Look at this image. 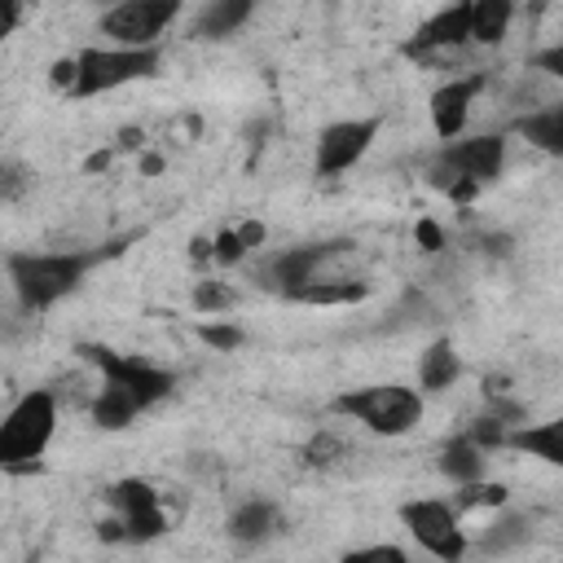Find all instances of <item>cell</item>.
Here are the masks:
<instances>
[{
    "label": "cell",
    "instance_id": "cell-8",
    "mask_svg": "<svg viewBox=\"0 0 563 563\" xmlns=\"http://www.w3.org/2000/svg\"><path fill=\"white\" fill-rule=\"evenodd\" d=\"M79 356L101 374V383H114V387L132 391L145 409L176 396V374L136 356V352H119V347H106V343H79Z\"/></svg>",
    "mask_w": 563,
    "mask_h": 563
},
{
    "label": "cell",
    "instance_id": "cell-34",
    "mask_svg": "<svg viewBox=\"0 0 563 563\" xmlns=\"http://www.w3.org/2000/svg\"><path fill=\"white\" fill-rule=\"evenodd\" d=\"M189 260H194V264H216V255H211V238H194V242H189Z\"/></svg>",
    "mask_w": 563,
    "mask_h": 563
},
{
    "label": "cell",
    "instance_id": "cell-29",
    "mask_svg": "<svg viewBox=\"0 0 563 563\" xmlns=\"http://www.w3.org/2000/svg\"><path fill=\"white\" fill-rule=\"evenodd\" d=\"M334 563H413L400 545L391 541H374V545H356V550H343Z\"/></svg>",
    "mask_w": 563,
    "mask_h": 563
},
{
    "label": "cell",
    "instance_id": "cell-4",
    "mask_svg": "<svg viewBox=\"0 0 563 563\" xmlns=\"http://www.w3.org/2000/svg\"><path fill=\"white\" fill-rule=\"evenodd\" d=\"M106 506L114 510L110 519L97 523V537L101 541H114V545H141V541H158L172 532V510L163 501V493L150 484V479H114L106 488Z\"/></svg>",
    "mask_w": 563,
    "mask_h": 563
},
{
    "label": "cell",
    "instance_id": "cell-19",
    "mask_svg": "<svg viewBox=\"0 0 563 563\" xmlns=\"http://www.w3.org/2000/svg\"><path fill=\"white\" fill-rule=\"evenodd\" d=\"M510 132L519 141H528L532 150L550 154V158H563V101L545 106V110H528L510 123Z\"/></svg>",
    "mask_w": 563,
    "mask_h": 563
},
{
    "label": "cell",
    "instance_id": "cell-26",
    "mask_svg": "<svg viewBox=\"0 0 563 563\" xmlns=\"http://www.w3.org/2000/svg\"><path fill=\"white\" fill-rule=\"evenodd\" d=\"M299 457H303V466H317V471H330V466H339V462L347 457V440H343L339 431H330V427H321V431H312V435H308V444L299 449Z\"/></svg>",
    "mask_w": 563,
    "mask_h": 563
},
{
    "label": "cell",
    "instance_id": "cell-24",
    "mask_svg": "<svg viewBox=\"0 0 563 563\" xmlns=\"http://www.w3.org/2000/svg\"><path fill=\"white\" fill-rule=\"evenodd\" d=\"M189 303H194V312H198L202 321H207V317H224V312L238 308V290H233L229 282H220V277H198L194 290H189Z\"/></svg>",
    "mask_w": 563,
    "mask_h": 563
},
{
    "label": "cell",
    "instance_id": "cell-30",
    "mask_svg": "<svg viewBox=\"0 0 563 563\" xmlns=\"http://www.w3.org/2000/svg\"><path fill=\"white\" fill-rule=\"evenodd\" d=\"M211 255H216V264H220V268H233V264H242V260H246V246H242V238H238V229H233V224L211 233Z\"/></svg>",
    "mask_w": 563,
    "mask_h": 563
},
{
    "label": "cell",
    "instance_id": "cell-18",
    "mask_svg": "<svg viewBox=\"0 0 563 563\" xmlns=\"http://www.w3.org/2000/svg\"><path fill=\"white\" fill-rule=\"evenodd\" d=\"M435 466H440V475H444L453 488H466V484H475V479H488V453H484V449H475L462 431H457L453 440H444V444H440Z\"/></svg>",
    "mask_w": 563,
    "mask_h": 563
},
{
    "label": "cell",
    "instance_id": "cell-11",
    "mask_svg": "<svg viewBox=\"0 0 563 563\" xmlns=\"http://www.w3.org/2000/svg\"><path fill=\"white\" fill-rule=\"evenodd\" d=\"M378 132H383V114L325 123L317 132V158H312L317 176H343V172H352L369 154V145L378 141Z\"/></svg>",
    "mask_w": 563,
    "mask_h": 563
},
{
    "label": "cell",
    "instance_id": "cell-35",
    "mask_svg": "<svg viewBox=\"0 0 563 563\" xmlns=\"http://www.w3.org/2000/svg\"><path fill=\"white\" fill-rule=\"evenodd\" d=\"M18 189H22V172H18V163H4V198L13 202Z\"/></svg>",
    "mask_w": 563,
    "mask_h": 563
},
{
    "label": "cell",
    "instance_id": "cell-16",
    "mask_svg": "<svg viewBox=\"0 0 563 563\" xmlns=\"http://www.w3.org/2000/svg\"><path fill=\"white\" fill-rule=\"evenodd\" d=\"M457 378H462V356H457L453 339L427 343L422 356H418V391H422V396H440V391H449Z\"/></svg>",
    "mask_w": 563,
    "mask_h": 563
},
{
    "label": "cell",
    "instance_id": "cell-23",
    "mask_svg": "<svg viewBox=\"0 0 563 563\" xmlns=\"http://www.w3.org/2000/svg\"><path fill=\"white\" fill-rule=\"evenodd\" d=\"M528 537H532L528 515H497V519L479 532V550H484V554H506V550L523 545Z\"/></svg>",
    "mask_w": 563,
    "mask_h": 563
},
{
    "label": "cell",
    "instance_id": "cell-5",
    "mask_svg": "<svg viewBox=\"0 0 563 563\" xmlns=\"http://www.w3.org/2000/svg\"><path fill=\"white\" fill-rule=\"evenodd\" d=\"M57 435V391L31 387L13 400V409L0 422V466L4 471H31Z\"/></svg>",
    "mask_w": 563,
    "mask_h": 563
},
{
    "label": "cell",
    "instance_id": "cell-32",
    "mask_svg": "<svg viewBox=\"0 0 563 563\" xmlns=\"http://www.w3.org/2000/svg\"><path fill=\"white\" fill-rule=\"evenodd\" d=\"M413 242H418L427 255H435V251H444V229H440L435 220H418V224H413Z\"/></svg>",
    "mask_w": 563,
    "mask_h": 563
},
{
    "label": "cell",
    "instance_id": "cell-33",
    "mask_svg": "<svg viewBox=\"0 0 563 563\" xmlns=\"http://www.w3.org/2000/svg\"><path fill=\"white\" fill-rule=\"evenodd\" d=\"M233 229H238L246 255H255V251L264 246V238H268V224H264V220H242V224H233Z\"/></svg>",
    "mask_w": 563,
    "mask_h": 563
},
{
    "label": "cell",
    "instance_id": "cell-21",
    "mask_svg": "<svg viewBox=\"0 0 563 563\" xmlns=\"http://www.w3.org/2000/svg\"><path fill=\"white\" fill-rule=\"evenodd\" d=\"M374 286L365 277H317L312 286H303L290 303H308V308H352L361 299H369Z\"/></svg>",
    "mask_w": 563,
    "mask_h": 563
},
{
    "label": "cell",
    "instance_id": "cell-9",
    "mask_svg": "<svg viewBox=\"0 0 563 563\" xmlns=\"http://www.w3.org/2000/svg\"><path fill=\"white\" fill-rule=\"evenodd\" d=\"M343 251H352V242H347V238L282 246V251H273V255H264V260H260V268H255V286H260V290H268V295L295 299V295H299L303 286H312V282H317V273H321L334 255H343Z\"/></svg>",
    "mask_w": 563,
    "mask_h": 563
},
{
    "label": "cell",
    "instance_id": "cell-1",
    "mask_svg": "<svg viewBox=\"0 0 563 563\" xmlns=\"http://www.w3.org/2000/svg\"><path fill=\"white\" fill-rule=\"evenodd\" d=\"M106 255H110L106 246L101 251H9L4 268L18 303L26 312H48L66 295H75Z\"/></svg>",
    "mask_w": 563,
    "mask_h": 563
},
{
    "label": "cell",
    "instance_id": "cell-36",
    "mask_svg": "<svg viewBox=\"0 0 563 563\" xmlns=\"http://www.w3.org/2000/svg\"><path fill=\"white\" fill-rule=\"evenodd\" d=\"M119 150H145V132L123 128V132H119Z\"/></svg>",
    "mask_w": 563,
    "mask_h": 563
},
{
    "label": "cell",
    "instance_id": "cell-27",
    "mask_svg": "<svg viewBox=\"0 0 563 563\" xmlns=\"http://www.w3.org/2000/svg\"><path fill=\"white\" fill-rule=\"evenodd\" d=\"M510 431H515V427H506L501 418H493V413L484 409V413H475V418L466 422V431H462V435H466V440H471L475 449H484V453L493 457V453H501V449H506Z\"/></svg>",
    "mask_w": 563,
    "mask_h": 563
},
{
    "label": "cell",
    "instance_id": "cell-7",
    "mask_svg": "<svg viewBox=\"0 0 563 563\" xmlns=\"http://www.w3.org/2000/svg\"><path fill=\"white\" fill-rule=\"evenodd\" d=\"M400 528L409 532V541L440 559V563H462L471 554V537L462 528V515L453 501L444 497H413V501H400Z\"/></svg>",
    "mask_w": 563,
    "mask_h": 563
},
{
    "label": "cell",
    "instance_id": "cell-31",
    "mask_svg": "<svg viewBox=\"0 0 563 563\" xmlns=\"http://www.w3.org/2000/svg\"><path fill=\"white\" fill-rule=\"evenodd\" d=\"M528 66H532V70H541V75H550V79H563V40H554V44L537 48V53L528 57Z\"/></svg>",
    "mask_w": 563,
    "mask_h": 563
},
{
    "label": "cell",
    "instance_id": "cell-10",
    "mask_svg": "<svg viewBox=\"0 0 563 563\" xmlns=\"http://www.w3.org/2000/svg\"><path fill=\"white\" fill-rule=\"evenodd\" d=\"M180 18V0H119L97 18L106 44L119 48H158V35Z\"/></svg>",
    "mask_w": 563,
    "mask_h": 563
},
{
    "label": "cell",
    "instance_id": "cell-37",
    "mask_svg": "<svg viewBox=\"0 0 563 563\" xmlns=\"http://www.w3.org/2000/svg\"><path fill=\"white\" fill-rule=\"evenodd\" d=\"M110 163H114V154H110V150H97V154L88 158V172H101V167H110Z\"/></svg>",
    "mask_w": 563,
    "mask_h": 563
},
{
    "label": "cell",
    "instance_id": "cell-20",
    "mask_svg": "<svg viewBox=\"0 0 563 563\" xmlns=\"http://www.w3.org/2000/svg\"><path fill=\"white\" fill-rule=\"evenodd\" d=\"M251 13H255L251 0H211V4L198 9L189 35L194 40H229V35H238L251 22Z\"/></svg>",
    "mask_w": 563,
    "mask_h": 563
},
{
    "label": "cell",
    "instance_id": "cell-12",
    "mask_svg": "<svg viewBox=\"0 0 563 563\" xmlns=\"http://www.w3.org/2000/svg\"><path fill=\"white\" fill-rule=\"evenodd\" d=\"M471 44V0H457V4H444L435 9L427 22H418L405 40H400V53L409 62H427L435 53H449V48H466Z\"/></svg>",
    "mask_w": 563,
    "mask_h": 563
},
{
    "label": "cell",
    "instance_id": "cell-14",
    "mask_svg": "<svg viewBox=\"0 0 563 563\" xmlns=\"http://www.w3.org/2000/svg\"><path fill=\"white\" fill-rule=\"evenodd\" d=\"M282 528H286V515H282V506L268 501V497H251V501H242V506L229 515V523H224L229 541H233V545H246V550L273 541Z\"/></svg>",
    "mask_w": 563,
    "mask_h": 563
},
{
    "label": "cell",
    "instance_id": "cell-15",
    "mask_svg": "<svg viewBox=\"0 0 563 563\" xmlns=\"http://www.w3.org/2000/svg\"><path fill=\"white\" fill-rule=\"evenodd\" d=\"M506 449L519 453V457H532V462H541V466L563 471V413H554V418H545V422H523V427H515L510 440H506Z\"/></svg>",
    "mask_w": 563,
    "mask_h": 563
},
{
    "label": "cell",
    "instance_id": "cell-2",
    "mask_svg": "<svg viewBox=\"0 0 563 563\" xmlns=\"http://www.w3.org/2000/svg\"><path fill=\"white\" fill-rule=\"evenodd\" d=\"M501 172H506V136L501 132H475V136L444 141L431 154L427 185L440 189L449 202H471Z\"/></svg>",
    "mask_w": 563,
    "mask_h": 563
},
{
    "label": "cell",
    "instance_id": "cell-22",
    "mask_svg": "<svg viewBox=\"0 0 563 563\" xmlns=\"http://www.w3.org/2000/svg\"><path fill=\"white\" fill-rule=\"evenodd\" d=\"M515 4L510 0H471V44L497 48L510 35Z\"/></svg>",
    "mask_w": 563,
    "mask_h": 563
},
{
    "label": "cell",
    "instance_id": "cell-38",
    "mask_svg": "<svg viewBox=\"0 0 563 563\" xmlns=\"http://www.w3.org/2000/svg\"><path fill=\"white\" fill-rule=\"evenodd\" d=\"M158 167H163V158H158V154H145V158H141V172H150V176H154Z\"/></svg>",
    "mask_w": 563,
    "mask_h": 563
},
{
    "label": "cell",
    "instance_id": "cell-25",
    "mask_svg": "<svg viewBox=\"0 0 563 563\" xmlns=\"http://www.w3.org/2000/svg\"><path fill=\"white\" fill-rule=\"evenodd\" d=\"M453 506H457V515H466V510H506L510 506V484H501V479H475V484L457 488Z\"/></svg>",
    "mask_w": 563,
    "mask_h": 563
},
{
    "label": "cell",
    "instance_id": "cell-6",
    "mask_svg": "<svg viewBox=\"0 0 563 563\" xmlns=\"http://www.w3.org/2000/svg\"><path fill=\"white\" fill-rule=\"evenodd\" d=\"M79 62V79L70 88V97H106L114 88L154 79L163 66V48H119V44H88L75 53Z\"/></svg>",
    "mask_w": 563,
    "mask_h": 563
},
{
    "label": "cell",
    "instance_id": "cell-17",
    "mask_svg": "<svg viewBox=\"0 0 563 563\" xmlns=\"http://www.w3.org/2000/svg\"><path fill=\"white\" fill-rule=\"evenodd\" d=\"M141 413H150V409H145L132 391H123V387H114V383H101L97 396L88 400V418H92L97 431H128Z\"/></svg>",
    "mask_w": 563,
    "mask_h": 563
},
{
    "label": "cell",
    "instance_id": "cell-3",
    "mask_svg": "<svg viewBox=\"0 0 563 563\" xmlns=\"http://www.w3.org/2000/svg\"><path fill=\"white\" fill-rule=\"evenodd\" d=\"M422 409H427V396L405 383H365V387H347L330 400V413H339L383 440L409 435L422 422Z\"/></svg>",
    "mask_w": 563,
    "mask_h": 563
},
{
    "label": "cell",
    "instance_id": "cell-13",
    "mask_svg": "<svg viewBox=\"0 0 563 563\" xmlns=\"http://www.w3.org/2000/svg\"><path fill=\"white\" fill-rule=\"evenodd\" d=\"M484 84H488V75H484V70H471V75L444 79V84L431 92L427 110H431V128H435L440 145H444V141H457V136H466V123H471V106H475V97L484 92Z\"/></svg>",
    "mask_w": 563,
    "mask_h": 563
},
{
    "label": "cell",
    "instance_id": "cell-28",
    "mask_svg": "<svg viewBox=\"0 0 563 563\" xmlns=\"http://www.w3.org/2000/svg\"><path fill=\"white\" fill-rule=\"evenodd\" d=\"M194 334H198L211 352H238V347L246 343V325H238V321H229V317L198 321V325H194Z\"/></svg>",
    "mask_w": 563,
    "mask_h": 563
}]
</instances>
